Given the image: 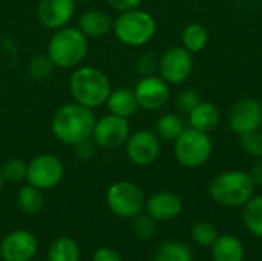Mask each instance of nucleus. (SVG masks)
<instances>
[{
	"mask_svg": "<svg viewBox=\"0 0 262 261\" xmlns=\"http://www.w3.org/2000/svg\"><path fill=\"white\" fill-rule=\"evenodd\" d=\"M144 211L157 222H172L183 212V202L173 192L160 191L146 198Z\"/></svg>",
	"mask_w": 262,
	"mask_h": 261,
	"instance_id": "16",
	"label": "nucleus"
},
{
	"mask_svg": "<svg viewBox=\"0 0 262 261\" xmlns=\"http://www.w3.org/2000/svg\"><path fill=\"white\" fill-rule=\"evenodd\" d=\"M75 0H40L37 5L38 22L51 31L68 26L75 14Z\"/></svg>",
	"mask_w": 262,
	"mask_h": 261,
	"instance_id": "15",
	"label": "nucleus"
},
{
	"mask_svg": "<svg viewBox=\"0 0 262 261\" xmlns=\"http://www.w3.org/2000/svg\"><path fill=\"white\" fill-rule=\"evenodd\" d=\"M0 97H2V91H0Z\"/></svg>",
	"mask_w": 262,
	"mask_h": 261,
	"instance_id": "42",
	"label": "nucleus"
},
{
	"mask_svg": "<svg viewBox=\"0 0 262 261\" xmlns=\"http://www.w3.org/2000/svg\"><path fill=\"white\" fill-rule=\"evenodd\" d=\"M210 255L212 261H244L246 249L238 237L223 234L218 235L215 243L210 246Z\"/></svg>",
	"mask_w": 262,
	"mask_h": 261,
	"instance_id": "18",
	"label": "nucleus"
},
{
	"mask_svg": "<svg viewBox=\"0 0 262 261\" xmlns=\"http://www.w3.org/2000/svg\"><path fill=\"white\" fill-rule=\"evenodd\" d=\"M181 42H183V46L189 52H192V54L201 52L207 46V42H209L207 29L201 23H196V22L195 23H189L183 29Z\"/></svg>",
	"mask_w": 262,
	"mask_h": 261,
	"instance_id": "25",
	"label": "nucleus"
},
{
	"mask_svg": "<svg viewBox=\"0 0 262 261\" xmlns=\"http://www.w3.org/2000/svg\"><path fill=\"white\" fill-rule=\"evenodd\" d=\"M126 155L135 166H149L160 157L161 142L160 137L149 129L130 132L126 142Z\"/></svg>",
	"mask_w": 262,
	"mask_h": 261,
	"instance_id": "11",
	"label": "nucleus"
},
{
	"mask_svg": "<svg viewBox=\"0 0 262 261\" xmlns=\"http://www.w3.org/2000/svg\"><path fill=\"white\" fill-rule=\"evenodd\" d=\"M189 125L203 132H212L218 128L221 115L218 108L210 102H200L189 114Z\"/></svg>",
	"mask_w": 262,
	"mask_h": 261,
	"instance_id": "19",
	"label": "nucleus"
},
{
	"mask_svg": "<svg viewBox=\"0 0 262 261\" xmlns=\"http://www.w3.org/2000/svg\"><path fill=\"white\" fill-rule=\"evenodd\" d=\"M184 129L186 126L183 118L172 112L161 114L155 123V134L160 137V140H166V142L177 140Z\"/></svg>",
	"mask_w": 262,
	"mask_h": 261,
	"instance_id": "23",
	"label": "nucleus"
},
{
	"mask_svg": "<svg viewBox=\"0 0 262 261\" xmlns=\"http://www.w3.org/2000/svg\"><path fill=\"white\" fill-rule=\"evenodd\" d=\"M243 208L246 229L252 235L262 238V195H253Z\"/></svg>",
	"mask_w": 262,
	"mask_h": 261,
	"instance_id": "24",
	"label": "nucleus"
},
{
	"mask_svg": "<svg viewBox=\"0 0 262 261\" xmlns=\"http://www.w3.org/2000/svg\"><path fill=\"white\" fill-rule=\"evenodd\" d=\"M37 249L38 243L32 232L15 229L0 242V258L5 261H32Z\"/></svg>",
	"mask_w": 262,
	"mask_h": 261,
	"instance_id": "14",
	"label": "nucleus"
},
{
	"mask_svg": "<svg viewBox=\"0 0 262 261\" xmlns=\"http://www.w3.org/2000/svg\"><path fill=\"white\" fill-rule=\"evenodd\" d=\"M112 91L109 77L98 68L80 65L69 77V92L74 102L95 109L106 105Z\"/></svg>",
	"mask_w": 262,
	"mask_h": 261,
	"instance_id": "2",
	"label": "nucleus"
},
{
	"mask_svg": "<svg viewBox=\"0 0 262 261\" xmlns=\"http://www.w3.org/2000/svg\"><path fill=\"white\" fill-rule=\"evenodd\" d=\"M3 185H5V178H3V174H2V166H0V192L3 189Z\"/></svg>",
	"mask_w": 262,
	"mask_h": 261,
	"instance_id": "38",
	"label": "nucleus"
},
{
	"mask_svg": "<svg viewBox=\"0 0 262 261\" xmlns=\"http://www.w3.org/2000/svg\"><path fill=\"white\" fill-rule=\"evenodd\" d=\"M72 148H74L75 157L80 158V160H83V162H88V160L94 158L95 154H97V149H98V146L95 145V142L92 138L83 140V142L74 145Z\"/></svg>",
	"mask_w": 262,
	"mask_h": 261,
	"instance_id": "34",
	"label": "nucleus"
},
{
	"mask_svg": "<svg viewBox=\"0 0 262 261\" xmlns=\"http://www.w3.org/2000/svg\"><path fill=\"white\" fill-rule=\"evenodd\" d=\"M112 32L120 43L130 48H141L154 38L157 22L150 12L135 8L118 12L112 22Z\"/></svg>",
	"mask_w": 262,
	"mask_h": 261,
	"instance_id": "5",
	"label": "nucleus"
},
{
	"mask_svg": "<svg viewBox=\"0 0 262 261\" xmlns=\"http://www.w3.org/2000/svg\"><path fill=\"white\" fill-rule=\"evenodd\" d=\"M106 106L111 114H115V115H120L124 118L135 115L137 111L140 109L135 92H134V89H129V88L112 89L109 94V98L106 102Z\"/></svg>",
	"mask_w": 262,
	"mask_h": 261,
	"instance_id": "20",
	"label": "nucleus"
},
{
	"mask_svg": "<svg viewBox=\"0 0 262 261\" xmlns=\"http://www.w3.org/2000/svg\"><path fill=\"white\" fill-rule=\"evenodd\" d=\"M135 97L138 106L144 111H160L170 98V88L160 75L141 77L135 85Z\"/></svg>",
	"mask_w": 262,
	"mask_h": 261,
	"instance_id": "13",
	"label": "nucleus"
},
{
	"mask_svg": "<svg viewBox=\"0 0 262 261\" xmlns=\"http://www.w3.org/2000/svg\"><path fill=\"white\" fill-rule=\"evenodd\" d=\"M89 43L88 37L74 26H63L54 31L48 42L46 54L52 60L55 68L75 69L88 55Z\"/></svg>",
	"mask_w": 262,
	"mask_h": 261,
	"instance_id": "3",
	"label": "nucleus"
},
{
	"mask_svg": "<svg viewBox=\"0 0 262 261\" xmlns=\"http://www.w3.org/2000/svg\"><path fill=\"white\" fill-rule=\"evenodd\" d=\"M107 5L117 11V12H124V11H130L135 8H140L143 0H106Z\"/></svg>",
	"mask_w": 262,
	"mask_h": 261,
	"instance_id": "35",
	"label": "nucleus"
},
{
	"mask_svg": "<svg viewBox=\"0 0 262 261\" xmlns=\"http://www.w3.org/2000/svg\"><path fill=\"white\" fill-rule=\"evenodd\" d=\"M64 177V165L54 154H38L28 162L26 182L41 191L54 189Z\"/></svg>",
	"mask_w": 262,
	"mask_h": 261,
	"instance_id": "8",
	"label": "nucleus"
},
{
	"mask_svg": "<svg viewBox=\"0 0 262 261\" xmlns=\"http://www.w3.org/2000/svg\"><path fill=\"white\" fill-rule=\"evenodd\" d=\"M28 172V163H25L20 158H9L2 165V174L5 182L9 183H21L26 180Z\"/></svg>",
	"mask_w": 262,
	"mask_h": 261,
	"instance_id": "30",
	"label": "nucleus"
},
{
	"mask_svg": "<svg viewBox=\"0 0 262 261\" xmlns=\"http://www.w3.org/2000/svg\"><path fill=\"white\" fill-rule=\"evenodd\" d=\"M158 62L160 57L154 52V51H146L138 57L137 62V71L141 77L146 75H154L158 71Z\"/></svg>",
	"mask_w": 262,
	"mask_h": 261,
	"instance_id": "32",
	"label": "nucleus"
},
{
	"mask_svg": "<svg viewBox=\"0 0 262 261\" xmlns=\"http://www.w3.org/2000/svg\"><path fill=\"white\" fill-rule=\"evenodd\" d=\"M112 18L107 12L101 9H88L78 17V29L88 38L104 37L112 31Z\"/></svg>",
	"mask_w": 262,
	"mask_h": 261,
	"instance_id": "17",
	"label": "nucleus"
},
{
	"mask_svg": "<svg viewBox=\"0 0 262 261\" xmlns=\"http://www.w3.org/2000/svg\"><path fill=\"white\" fill-rule=\"evenodd\" d=\"M48 261H80L77 242L71 237L57 238L48 251Z\"/></svg>",
	"mask_w": 262,
	"mask_h": 261,
	"instance_id": "26",
	"label": "nucleus"
},
{
	"mask_svg": "<svg viewBox=\"0 0 262 261\" xmlns=\"http://www.w3.org/2000/svg\"><path fill=\"white\" fill-rule=\"evenodd\" d=\"M157 220H154L149 214H140L132 218V231L137 238L140 240H152L157 235Z\"/></svg>",
	"mask_w": 262,
	"mask_h": 261,
	"instance_id": "29",
	"label": "nucleus"
},
{
	"mask_svg": "<svg viewBox=\"0 0 262 261\" xmlns=\"http://www.w3.org/2000/svg\"><path fill=\"white\" fill-rule=\"evenodd\" d=\"M17 205L20 211H23L25 214H29V215L38 214L45 206L43 191L29 183L21 186L17 192Z\"/></svg>",
	"mask_w": 262,
	"mask_h": 261,
	"instance_id": "22",
	"label": "nucleus"
},
{
	"mask_svg": "<svg viewBox=\"0 0 262 261\" xmlns=\"http://www.w3.org/2000/svg\"><path fill=\"white\" fill-rule=\"evenodd\" d=\"M200 102H201V100H200L198 94H196L195 91H192V89H183V91L177 95V98H175L177 108H178L181 112H184V114H189Z\"/></svg>",
	"mask_w": 262,
	"mask_h": 261,
	"instance_id": "33",
	"label": "nucleus"
},
{
	"mask_svg": "<svg viewBox=\"0 0 262 261\" xmlns=\"http://www.w3.org/2000/svg\"><path fill=\"white\" fill-rule=\"evenodd\" d=\"M249 174H250L253 183H255L256 186H261L262 188V157L261 158H256V162L252 165Z\"/></svg>",
	"mask_w": 262,
	"mask_h": 261,
	"instance_id": "37",
	"label": "nucleus"
},
{
	"mask_svg": "<svg viewBox=\"0 0 262 261\" xmlns=\"http://www.w3.org/2000/svg\"><path fill=\"white\" fill-rule=\"evenodd\" d=\"M129 135V120L109 112L95 120L91 138L100 149H117L126 145Z\"/></svg>",
	"mask_w": 262,
	"mask_h": 261,
	"instance_id": "9",
	"label": "nucleus"
},
{
	"mask_svg": "<svg viewBox=\"0 0 262 261\" xmlns=\"http://www.w3.org/2000/svg\"><path fill=\"white\" fill-rule=\"evenodd\" d=\"M262 125V103L258 98L244 97L229 112V126L236 135L258 131Z\"/></svg>",
	"mask_w": 262,
	"mask_h": 261,
	"instance_id": "12",
	"label": "nucleus"
},
{
	"mask_svg": "<svg viewBox=\"0 0 262 261\" xmlns=\"http://www.w3.org/2000/svg\"><path fill=\"white\" fill-rule=\"evenodd\" d=\"M154 261H193V251L181 242L167 240L157 248Z\"/></svg>",
	"mask_w": 262,
	"mask_h": 261,
	"instance_id": "21",
	"label": "nucleus"
},
{
	"mask_svg": "<svg viewBox=\"0 0 262 261\" xmlns=\"http://www.w3.org/2000/svg\"><path fill=\"white\" fill-rule=\"evenodd\" d=\"M213 152V143L207 132L186 128L177 140H173L175 160L189 169L204 166Z\"/></svg>",
	"mask_w": 262,
	"mask_h": 261,
	"instance_id": "6",
	"label": "nucleus"
},
{
	"mask_svg": "<svg viewBox=\"0 0 262 261\" xmlns=\"http://www.w3.org/2000/svg\"><path fill=\"white\" fill-rule=\"evenodd\" d=\"M250 2H262V0H250Z\"/></svg>",
	"mask_w": 262,
	"mask_h": 261,
	"instance_id": "40",
	"label": "nucleus"
},
{
	"mask_svg": "<svg viewBox=\"0 0 262 261\" xmlns=\"http://www.w3.org/2000/svg\"><path fill=\"white\" fill-rule=\"evenodd\" d=\"M239 142H241V148L243 151L253 157V158H261L262 157V132L253 131L244 135H239Z\"/></svg>",
	"mask_w": 262,
	"mask_h": 261,
	"instance_id": "31",
	"label": "nucleus"
},
{
	"mask_svg": "<svg viewBox=\"0 0 262 261\" xmlns=\"http://www.w3.org/2000/svg\"><path fill=\"white\" fill-rule=\"evenodd\" d=\"M256 185L246 171L232 169L218 174L209 185L210 198L226 208H243L253 195Z\"/></svg>",
	"mask_w": 262,
	"mask_h": 261,
	"instance_id": "4",
	"label": "nucleus"
},
{
	"mask_svg": "<svg viewBox=\"0 0 262 261\" xmlns=\"http://www.w3.org/2000/svg\"><path fill=\"white\" fill-rule=\"evenodd\" d=\"M75 2H89V0H75Z\"/></svg>",
	"mask_w": 262,
	"mask_h": 261,
	"instance_id": "39",
	"label": "nucleus"
},
{
	"mask_svg": "<svg viewBox=\"0 0 262 261\" xmlns=\"http://www.w3.org/2000/svg\"><path fill=\"white\" fill-rule=\"evenodd\" d=\"M95 115L91 108L77 102L61 105L52 115L51 131L54 137L68 146H74L92 137Z\"/></svg>",
	"mask_w": 262,
	"mask_h": 261,
	"instance_id": "1",
	"label": "nucleus"
},
{
	"mask_svg": "<svg viewBox=\"0 0 262 261\" xmlns=\"http://www.w3.org/2000/svg\"><path fill=\"white\" fill-rule=\"evenodd\" d=\"M92 261H121L120 254L112 248H100L94 252Z\"/></svg>",
	"mask_w": 262,
	"mask_h": 261,
	"instance_id": "36",
	"label": "nucleus"
},
{
	"mask_svg": "<svg viewBox=\"0 0 262 261\" xmlns=\"http://www.w3.org/2000/svg\"><path fill=\"white\" fill-rule=\"evenodd\" d=\"M0 261H5V260H3V258H0Z\"/></svg>",
	"mask_w": 262,
	"mask_h": 261,
	"instance_id": "41",
	"label": "nucleus"
},
{
	"mask_svg": "<svg viewBox=\"0 0 262 261\" xmlns=\"http://www.w3.org/2000/svg\"><path fill=\"white\" fill-rule=\"evenodd\" d=\"M106 205L117 217L132 220L144 212L146 195L138 185L123 180L109 186L106 191Z\"/></svg>",
	"mask_w": 262,
	"mask_h": 261,
	"instance_id": "7",
	"label": "nucleus"
},
{
	"mask_svg": "<svg viewBox=\"0 0 262 261\" xmlns=\"http://www.w3.org/2000/svg\"><path fill=\"white\" fill-rule=\"evenodd\" d=\"M193 71V54L184 46L166 49L158 62V74L169 85L184 83Z\"/></svg>",
	"mask_w": 262,
	"mask_h": 261,
	"instance_id": "10",
	"label": "nucleus"
},
{
	"mask_svg": "<svg viewBox=\"0 0 262 261\" xmlns=\"http://www.w3.org/2000/svg\"><path fill=\"white\" fill-rule=\"evenodd\" d=\"M190 235H192V240L201 246V248H210L215 240L218 238V229L215 225L209 223V222H198L192 226L190 229Z\"/></svg>",
	"mask_w": 262,
	"mask_h": 261,
	"instance_id": "28",
	"label": "nucleus"
},
{
	"mask_svg": "<svg viewBox=\"0 0 262 261\" xmlns=\"http://www.w3.org/2000/svg\"><path fill=\"white\" fill-rule=\"evenodd\" d=\"M54 69H55V66H54V63L48 54L34 55L28 62V74L32 80H38V82L46 80L52 75Z\"/></svg>",
	"mask_w": 262,
	"mask_h": 261,
	"instance_id": "27",
	"label": "nucleus"
}]
</instances>
